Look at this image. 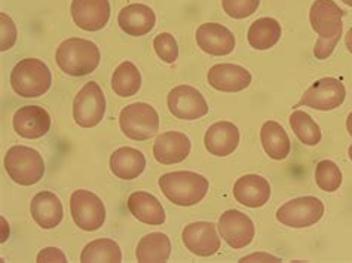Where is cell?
<instances>
[{
	"instance_id": "obj_1",
	"label": "cell",
	"mask_w": 352,
	"mask_h": 263,
	"mask_svg": "<svg viewBox=\"0 0 352 263\" xmlns=\"http://www.w3.org/2000/svg\"><path fill=\"white\" fill-rule=\"evenodd\" d=\"M344 11L333 0H315L309 11L312 30L318 34L314 55L318 60H326L335 51L344 32Z\"/></svg>"
},
{
	"instance_id": "obj_2",
	"label": "cell",
	"mask_w": 352,
	"mask_h": 263,
	"mask_svg": "<svg viewBox=\"0 0 352 263\" xmlns=\"http://www.w3.org/2000/svg\"><path fill=\"white\" fill-rule=\"evenodd\" d=\"M98 46L82 37H70L64 41L55 54L58 67L70 76H87L94 72L100 64Z\"/></svg>"
},
{
	"instance_id": "obj_3",
	"label": "cell",
	"mask_w": 352,
	"mask_h": 263,
	"mask_svg": "<svg viewBox=\"0 0 352 263\" xmlns=\"http://www.w3.org/2000/svg\"><path fill=\"white\" fill-rule=\"evenodd\" d=\"M160 187L173 204L192 207L206 198L210 183L206 177L198 173L174 171L161 176Z\"/></svg>"
},
{
	"instance_id": "obj_4",
	"label": "cell",
	"mask_w": 352,
	"mask_h": 263,
	"mask_svg": "<svg viewBox=\"0 0 352 263\" xmlns=\"http://www.w3.org/2000/svg\"><path fill=\"white\" fill-rule=\"evenodd\" d=\"M52 74L48 65L38 59H25L11 72V87L20 97L36 98L48 92Z\"/></svg>"
},
{
	"instance_id": "obj_5",
	"label": "cell",
	"mask_w": 352,
	"mask_h": 263,
	"mask_svg": "<svg viewBox=\"0 0 352 263\" xmlns=\"http://www.w3.org/2000/svg\"><path fill=\"white\" fill-rule=\"evenodd\" d=\"M5 170L16 185L33 186L43 178L45 161L38 150L27 146H12L5 155Z\"/></svg>"
},
{
	"instance_id": "obj_6",
	"label": "cell",
	"mask_w": 352,
	"mask_h": 263,
	"mask_svg": "<svg viewBox=\"0 0 352 263\" xmlns=\"http://www.w3.org/2000/svg\"><path fill=\"white\" fill-rule=\"evenodd\" d=\"M119 125L128 138L144 142L152 138L160 129V115L147 103H133L120 112Z\"/></svg>"
},
{
	"instance_id": "obj_7",
	"label": "cell",
	"mask_w": 352,
	"mask_h": 263,
	"mask_svg": "<svg viewBox=\"0 0 352 263\" xmlns=\"http://www.w3.org/2000/svg\"><path fill=\"white\" fill-rule=\"evenodd\" d=\"M106 114V97L97 82L85 83L73 100V119L82 128L97 127Z\"/></svg>"
},
{
	"instance_id": "obj_8",
	"label": "cell",
	"mask_w": 352,
	"mask_h": 263,
	"mask_svg": "<svg viewBox=\"0 0 352 263\" xmlns=\"http://www.w3.org/2000/svg\"><path fill=\"white\" fill-rule=\"evenodd\" d=\"M324 215V204L317 196H300L281 205L276 211V220L284 227L302 229L318 223Z\"/></svg>"
},
{
	"instance_id": "obj_9",
	"label": "cell",
	"mask_w": 352,
	"mask_h": 263,
	"mask_svg": "<svg viewBox=\"0 0 352 263\" xmlns=\"http://www.w3.org/2000/svg\"><path fill=\"white\" fill-rule=\"evenodd\" d=\"M70 213L76 227L87 232L100 229L106 220V207L103 201L96 193L85 189L72 193Z\"/></svg>"
},
{
	"instance_id": "obj_10",
	"label": "cell",
	"mask_w": 352,
	"mask_h": 263,
	"mask_svg": "<svg viewBox=\"0 0 352 263\" xmlns=\"http://www.w3.org/2000/svg\"><path fill=\"white\" fill-rule=\"evenodd\" d=\"M345 98L346 90L344 83L336 78H322L315 81L312 85L303 92L298 106L329 112L340 107L344 105Z\"/></svg>"
},
{
	"instance_id": "obj_11",
	"label": "cell",
	"mask_w": 352,
	"mask_h": 263,
	"mask_svg": "<svg viewBox=\"0 0 352 263\" xmlns=\"http://www.w3.org/2000/svg\"><path fill=\"white\" fill-rule=\"evenodd\" d=\"M217 228L220 238L235 250L250 246L256 233L253 220L239 210H228L221 214Z\"/></svg>"
},
{
	"instance_id": "obj_12",
	"label": "cell",
	"mask_w": 352,
	"mask_h": 263,
	"mask_svg": "<svg viewBox=\"0 0 352 263\" xmlns=\"http://www.w3.org/2000/svg\"><path fill=\"white\" fill-rule=\"evenodd\" d=\"M168 109L182 120H197L208 114V105L202 94L190 85H179L170 91Z\"/></svg>"
},
{
	"instance_id": "obj_13",
	"label": "cell",
	"mask_w": 352,
	"mask_h": 263,
	"mask_svg": "<svg viewBox=\"0 0 352 263\" xmlns=\"http://www.w3.org/2000/svg\"><path fill=\"white\" fill-rule=\"evenodd\" d=\"M182 240L184 247L199 257L214 256L220 250V237L216 224L211 222H195L183 229Z\"/></svg>"
},
{
	"instance_id": "obj_14",
	"label": "cell",
	"mask_w": 352,
	"mask_h": 263,
	"mask_svg": "<svg viewBox=\"0 0 352 263\" xmlns=\"http://www.w3.org/2000/svg\"><path fill=\"white\" fill-rule=\"evenodd\" d=\"M70 12L79 29L98 32L109 23L110 3L109 0H73Z\"/></svg>"
},
{
	"instance_id": "obj_15",
	"label": "cell",
	"mask_w": 352,
	"mask_h": 263,
	"mask_svg": "<svg viewBox=\"0 0 352 263\" xmlns=\"http://www.w3.org/2000/svg\"><path fill=\"white\" fill-rule=\"evenodd\" d=\"M192 143L186 134L179 131H166L157 136L153 145V156L162 165L180 164L190 154Z\"/></svg>"
},
{
	"instance_id": "obj_16",
	"label": "cell",
	"mask_w": 352,
	"mask_h": 263,
	"mask_svg": "<svg viewBox=\"0 0 352 263\" xmlns=\"http://www.w3.org/2000/svg\"><path fill=\"white\" fill-rule=\"evenodd\" d=\"M197 43L199 48L214 57H223L235 50V36L228 27L217 23H206L198 27Z\"/></svg>"
},
{
	"instance_id": "obj_17",
	"label": "cell",
	"mask_w": 352,
	"mask_h": 263,
	"mask_svg": "<svg viewBox=\"0 0 352 263\" xmlns=\"http://www.w3.org/2000/svg\"><path fill=\"white\" fill-rule=\"evenodd\" d=\"M207 79L210 87L221 92H239L250 87L252 83V73L243 65L221 63L212 65Z\"/></svg>"
},
{
	"instance_id": "obj_18",
	"label": "cell",
	"mask_w": 352,
	"mask_h": 263,
	"mask_svg": "<svg viewBox=\"0 0 352 263\" xmlns=\"http://www.w3.org/2000/svg\"><path fill=\"white\" fill-rule=\"evenodd\" d=\"M12 125L15 133L23 138H41L48 134L51 116L41 106H24L15 112Z\"/></svg>"
},
{
	"instance_id": "obj_19",
	"label": "cell",
	"mask_w": 352,
	"mask_h": 263,
	"mask_svg": "<svg viewBox=\"0 0 352 263\" xmlns=\"http://www.w3.org/2000/svg\"><path fill=\"white\" fill-rule=\"evenodd\" d=\"M234 196L250 209H261L271 198V185L262 176L245 174L235 182Z\"/></svg>"
},
{
	"instance_id": "obj_20",
	"label": "cell",
	"mask_w": 352,
	"mask_h": 263,
	"mask_svg": "<svg viewBox=\"0 0 352 263\" xmlns=\"http://www.w3.org/2000/svg\"><path fill=\"white\" fill-rule=\"evenodd\" d=\"M118 24L120 30L128 36L142 37L153 30L156 15L151 6L143 3H131L120 9Z\"/></svg>"
},
{
	"instance_id": "obj_21",
	"label": "cell",
	"mask_w": 352,
	"mask_h": 263,
	"mask_svg": "<svg viewBox=\"0 0 352 263\" xmlns=\"http://www.w3.org/2000/svg\"><path fill=\"white\" fill-rule=\"evenodd\" d=\"M239 129L232 122L220 120L212 124L204 137V145L211 155L228 156L234 154L239 145Z\"/></svg>"
},
{
	"instance_id": "obj_22",
	"label": "cell",
	"mask_w": 352,
	"mask_h": 263,
	"mask_svg": "<svg viewBox=\"0 0 352 263\" xmlns=\"http://www.w3.org/2000/svg\"><path fill=\"white\" fill-rule=\"evenodd\" d=\"M30 213L42 229H54L63 220V204L57 195L43 191L33 196Z\"/></svg>"
},
{
	"instance_id": "obj_23",
	"label": "cell",
	"mask_w": 352,
	"mask_h": 263,
	"mask_svg": "<svg viewBox=\"0 0 352 263\" xmlns=\"http://www.w3.org/2000/svg\"><path fill=\"white\" fill-rule=\"evenodd\" d=\"M126 207L134 218L151 227H160L165 222V210L160 200L147 192H134L129 195Z\"/></svg>"
},
{
	"instance_id": "obj_24",
	"label": "cell",
	"mask_w": 352,
	"mask_h": 263,
	"mask_svg": "<svg viewBox=\"0 0 352 263\" xmlns=\"http://www.w3.org/2000/svg\"><path fill=\"white\" fill-rule=\"evenodd\" d=\"M146 168V158L138 149L119 147L110 156V171L120 180H134Z\"/></svg>"
},
{
	"instance_id": "obj_25",
	"label": "cell",
	"mask_w": 352,
	"mask_h": 263,
	"mask_svg": "<svg viewBox=\"0 0 352 263\" xmlns=\"http://www.w3.org/2000/svg\"><path fill=\"white\" fill-rule=\"evenodd\" d=\"M261 142L266 155L274 161H283L290 155L292 143L283 125L275 120H267L261 128Z\"/></svg>"
},
{
	"instance_id": "obj_26",
	"label": "cell",
	"mask_w": 352,
	"mask_h": 263,
	"mask_svg": "<svg viewBox=\"0 0 352 263\" xmlns=\"http://www.w3.org/2000/svg\"><path fill=\"white\" fill-rule=\"evenodd\" d=\"M171 256V241L162 232L147 233L137 246L135 257L142 263L168 262Z\"/></svg>"
},
{
	"instance_id": "obj_27",
	"label": "cell",
	"mask_w": 352,
	"mask_h": 263,
	"mask_svg": "<svg viewBox=\"0 0 352 263\" xmlns=\"http://www.w3.org/2000/svg\"><path fill=\"white\" fill-rule=\"evenodd\" d=\"M281 24L275 18H258L248 29L247 39L252 48L257 51L271 50L281 39Z\"/></svg>"
},
{
	"instance_id": "obj_28",
	"label": "cell",
	"mask_w": 352,
	"mask_h": 263,
	"mask_svg": "<svg viewBox=\"0 0 352 263\" xmlns=\"http://www.w3.org/2000/svg\"><path fill=\"white\" fill-rule=\"evenodd\" d=\"M142 88V74L131 61L120 63L113 72L112 90L119 97H133Z\"/></svg>"
},
{
	"instance_id": "obj_29",
	"label": "cell",
	"mask_w": 352,
	"mask_h": 263,
	"mask_svg": "<svg viewBox=\"0 0 352 263\" xmlns=\"http://www.w3.org/2000/svg\"><path fill=\"white\" fill-rule=\"evenodd\" d=\"M82 263L91 262H122V251H120L119 244L109 238H100L87 244L85 249L82 250L80 255Z\"/></svg>"
},
{
	"instance_id": "obj_30",
	"label": "cell",
	"mask_w": 352,
	"mask_h": 263,
	"mask_svg": "<svg viewBox=\"0 0 352 263\" xmlns=\"http://www.w3.org/2000/svg\"><path fill=\"white\" fill-rule=\"evenodd\" d=\"M290 127L296 137H298L305 146H317L321 142L322 134L320 125L307 114V112L294 110L290 115Z\"/></svg>"
},
{
	"instance_id": "obj_31",
	"label": "cell",
	"mask_w": 352,
	"mask_h": 263,
	"mask_svg": "<svg viewBox=\"0 0 352 263\" xmlns=\"http://www.w3.org/2000/svg\"><path fill=\"white\" fill-rule=\"evenodd\" d=\"M315 182L324 192H335L342 185L340 168L329 159H324L315 168Z\"/></svg>"
},
{
	"instance_id": "obj_32",
	"label": "cell",
	"mask_w": 352,
	"mask_h": 263,
	"mask_svg": "<svg viewBox=\"0 0 352 263\" xmlns=\"http://www.w3.org/2000/svg\"><path fill=\"white\" fill-rule=\"evenodd\" d=\"M153 48L157 57L164 63H174L179 59V45L171 33H160L153 41Z\"/></svg>"
},
{
	"instance_id": "obj_33",
	"label": "cell",
	"mask_w": 352,
	"mask_h": 263,
	"mask_svg": "<svg viewBox=\"0 0 352 263\" xmlns=\"http://www.w3.org/2000/svg\"><path fill=\"white\" fill-rule=\"evenodd\" d=\"M261 0H221V6L228 17L234 20H244L252 17L256 11Z\"/></svg>"
},
{
	"instance_id": "obj_34",
	"label": "cell",
	"mask_w": 352,
	"mask_h": 263,
	"mask_svg": "<svg viewBox=\"0 0 352 263\" xmlns=\"http://www.w3.org/2000/svg\"><path fill=\"white\" fill-rule=\"evenodd\" d=\"M16 27L12 21V18L5 12L0 14V51L11 50L16 42Z\"/></svg>"
},
{
	"instance_id": "obj_35",
	"label": "cell",
	"mask_w": 352,
	"mask_h": 263,
	"mask_svg": "<svg viewBox=\"0 0 352 263\" xmlns=\"http://www.w3.org/2000/svg\"><path fill=\"white\" fill-rule=\"evenodd\" d=\"M36 260H38L39 263H43V262H60V263H64V262H67V257L57 247H46V249L39 251V255H38V257H36Z\"/></svg>"
},
{
	"instance_id": "obj_36",
	"label": "cell",
	"mask_w": 352,
	"mask_h": 263,
	"mask_svg": "<svg viewBox=\"0 0 352 263\" xmlns=\"http://www.w3.org/2000/svg\"><path fill=\"white\" fill-rule=\"evenodd\" d=\"M239 262H281V259H278L272 255H267V253H253V255H248L245 257L241 259Z\"/></svg>"
},
{
	"instance_id": "obj_37",
	"label": "cell",
	"mask_w": 352,
	"mask_h": 263,
	"mask_svg": "<svg viewBox=\"0 0 352 263\" xmlns=\"http://www.w3.org/2000/svg\"><path fill=\"white\" fill-rule=\"evenodd\" d=\"M2 220V229H3V232H2V242H5L8 238H9V224L6 223V219L5 218H2L0 219Z\"/></svg>"
},
{
	"instance_id": "obj_38",
	"label": "cell",
	"mask_w": 352,
	"mask_h": 263,
	"mask_svg": "<svg viewBox=\"0 0 352 263\" xmlns=\"http://www.w3.org/2000/svg\"><path fill=\"white\" fill-rule=\"evenodd\" d=\"M345 45H346L348 51L352 54V27L348 30V33L345 36Z\"/></svg>"
},
{
	"instance_id": "obj_39",
	"label": "cell",
	"mask_w": 352,
	"mask_h": 263,
	"mask_svg": "<svg viewBox=\"0 0 352 263\" xmlns=\"http://www.w3.org/2000/svg\"><path fill=\"white\" fill-rule=\"evenodd\" d=\"M346 129H348L349 136L352 137V112L348 115V119H346Z\"/></svg>"
},
{
	"instance_id": "obj_40",
	"label": "cell",
	"mask_w": 352,
	"mask_h": 263,
	"mask_svg": "<svg viewBox=\"0 0 352 263\" xmlns=\"http://www.w3.org/2000/svg\"><path fill=\"white\" fill-rule=\"evenodd\" d=\"M342 2H344L345 5H348V6L352 8V0H342Z\"/></svg>"
},
{
	"instance_id": "obj_41",
	"label": "cell",
	"mask_w": 352,
	"mask_h": 263,
	"mask_svg": "<svg viewBox=\"0 0 352 263\" xmlns=\"http://www.w3.org/2000/svg\"><path fill=\"white\" fill-rule=\"evenodd\" d=\"M348 155H349V159L352 161V145H351L349 149H348Z\"/></svg>"
}]
</instances>
